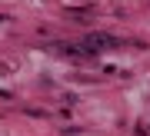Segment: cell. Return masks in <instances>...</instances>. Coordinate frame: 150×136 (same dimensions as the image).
I'll return each mask as SVG.
<instances>
[{
    "label": "cell",
    "instance_id": "cell-1",
    "mask_svg": "<svg viewBox=\"0 0 150 136\" xmlns=\"http://www.w3.org/2000/svg\"><path fill=\"white\" fill-rule=\"evenodd\" d=\"M113 47H120V43H117V37H110V33H90V37L80 40V50L87 53V57L103 53V50H113Z\"/></svg>",
    "mask_w": 150,
    "mask_h": 136
}]
</instances>
